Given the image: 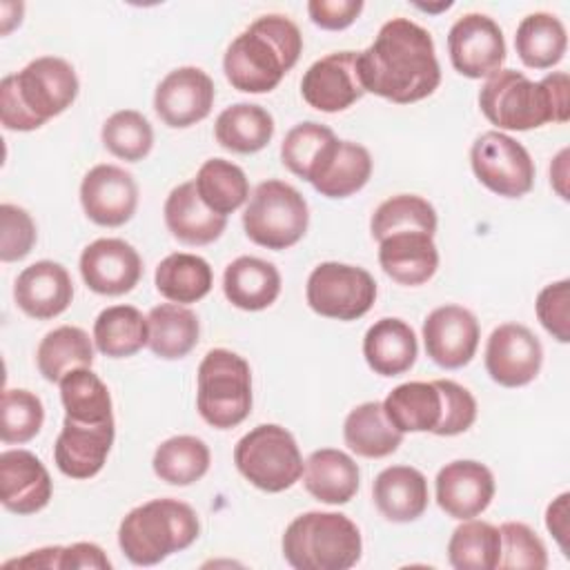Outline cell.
Here are the masks:
<instances>
[{
	"mask_svg": "<svg viewBox=\"0 0 570 570\" xmlns=\"http://www.w3.org/2000/svg\"><path fill=\"white\" fill-rule=\"evenodd\" d=\"M212 463L209 448L203 439L178 434L163 441L151 459L154 474L169 485H191L200 481Z\"/></svg>",
	"mask_w": 570,
	"mask_h": 570,
	"instance_id": "38",
	"label": "cell"
},
{
	"mask_svg": "<svg viewBox=\"0 0 570 570\" xmlns=\"http://www.w3.org/2000/svg\"><path fill=\"white\" fill-rule=\"evenodd\" d=\"M105 149L127 163L147 158L154 147V129L149 120L136 109H120L102 122L100 131Z\"/></svg>",
	"mask_w": 570,
	"mask_h": 570,
	"instance_id": "43",
	"label": "cell"
},
{
	"mask_svg": "<svg viewBox=\"0 0 570 570\" xmlns=\"http://www.w3.org/2000/svg\"><path fill=\"white\" fill-rule=\"evenodd\" d=\"M309 225V209L303 194L283 180H263L249 196L243 212L247 238L261 247L281 252L296 245Z\"/></svg>",
	"mask_w": 570,
	"mask_h": 570,
	"instance_id": "8",
	"label": "cell"
},
{
	"mask_svg": "<svg viewBox=\"0 0 570 570\" xmlns=\"http://www.w3.org/2000/svg\"><path fill=\"white\" fill-rule=\"evenodd\" d=\"M501 557L499 528L488 521L465 519L448 541V559L456 570H494Z\"/></svg>",
	"mask_w": 570,
	"mask_h": 570,
	"instance_id": "40",
	"label": "cell"
},
{
	"mask_svg": "<svg viewBox=\"0 0 570 570\" xmlns=\"http://www.w3.org/2000/svg\"><path fill=\"white\" fill-rule=\"evenodd\" d=\"M434 490L439 508L448 517L465 521L479 517L492 503L494 476L488 465L472 459H459L439 470Z\"/></svg>",
	"mask_w": 570,
	"mask_h": 570,
	"instance_id": "20",
	"label": "cell"
},
{
	"mask_svg": "<svg viewBox=\"0 0 570 570\" xmlns=\"http://www.w3.org/2000/svg\"><path fill=\"white\" fill-rule=\"evenodd\" d=\"M80 276L85 285L102 296L131 292L142 276V258L122 238H98L80 254Z\"/></svg>",
	"mask_w": 570,
	"mask_h": 570,
	"instance_id": "17",
	"label": "cell"
},
{
	"mask_svg": "<svg viewBox=\"0 0 570 570\" xmlns=\"http://www.w3.org/2000/svg\"><path fill=\"white\" fill-rule=\"evenodd\" d=\"M334 138L336 134L327 125L314 120L298 122L283 138L281 160L294 176L307 180L316 160Z\"/></svg>",
	"mask_w": 570,
	"mask_h": 570,
	"instance_id": "44",
	"label": "cell"
},
{
	"mask_svg": "<svg viewBox=\"0 0 570 570\" xmlns=\"http://www.w3.org/2000/svg\"><path fill=\"white\" fill-rule=\"evenodd\" d=\"M200 534L194 508L178 499H151L127 512L118 528V546L134 566H156L189 548Z\"/></svg>",
	"mask_w": 570,
	"mask_h": 570,
	"instance_id": "5",
	"label": "cell"
},
{
	"mask_svg": "<svg viewBox=\"0 0 570 570\" xmlns=\"http://www.w3.org/2000/svg\"><path fill=\"white\" fill-rule=\"evenodd\" d=\"M356 73L363 91L410 105L428 98L441 82L434 40L410 18L387 20L374 42L358 51Z\"/></svg>",
	"mask_w": 570,
	"mask_h": 570,
	"instance_id": "1",
	"label": "cell"
},
{
	"mask_svg": "<svg viewBox=\"0 0 570 570\" xmlns=\"http://www.w3.org/2000/svg\"><path fill=\"white\" fill-rule=\"evenodd\" d=\"M214 80L200 67H178L156 87L154 109L158 118L174 129L191 127L205 120L214 107Z\"/></svg>",
	"mask_w": 570,
	"mask_h": 570,
	"instance_id": "14",
	"label": "cell"
},
{
	"mask_svg": "<svg viewBox=\"0 0 570 570\" xmlns=\"http://www.w3.org/2000/svg\"><path fill=\"white\" fill-rule=\"evenodd\" d=\"M283 557L296 570H347L363 552L358 525L341 512L298 514L283 534Z\"/></svg>",
	"mask_w": 570,
	"mask_h": 570,
	"instance_id": "6",
	"label": "cell"
},
{
	"mask_svg": "<svg viewBox=\"0 0 570 570\" xmlns=\"http://www.w3.org/2000/svg\"><path fill=\"white\" fill-rule=\"evenodd\" d=\"M238 472L263 492H283L303 476V456L289 430L261 423L238 439L234 448Z\"/></svg>",
	"mask_w": 570,
	"mask_h": 570,
	"instance_id": "9",
	"label": "cell"
},
{
	"mask_svg": "<svg viewBox=\"0 0 570 570\" xmlns=\"http://www.w3.org/2000/svg\"><path fill=\"white\" fill-rule=\"evenodd\" d=\"M36 223L31 214L18 205H0V258L2 263L22 261L36 245Z\"/></svg>",
	"mask_w": 570,
	"mask_h": 570,
	"instance_id": "48",
	"label": "cell"
},
{
	"mask_svg": "<svg viewBox=\"0 0 570 570\" xmlns=\"http://www.w3.org/2000/svg\"><path fill=\"white\" fill-rule=\"evenodd\" d=\"M372 176L370 151L352 140L334 138L316 160L307 183L325 198H347L361 191Z\"/></svg>",
	"mask_w": 570,
	"mask_h": 570,
	"instance_id": "23",
	"label": "cell"
},
{
	"mask_svg": "<svg viewBox=\"0 0 570 570\" xmlns=\"http://www.w3.org/2000/svg\"><path fill=\"white\" fill-rule=\"evenodd\" d=\"M361 472L356 461L336 448L314 450L303 465V485L321 503L343 505L356 492Z\"/></svg>",
	"mask_w": 570,
	"mask_h": 570,
	"instance_id": "27",
	"label": "cell"
},
{
	"mask_svg": "<svg viewBox=\"0 0 570 570\" xmlns=\"http://www.w3.org/2000/svg\"><path fill=\"white\" fill-rule=\"evenodd\" d=\"M543 363L541 341L521 323H503L492 330L485 345V370L503 387L532 383Z\"/></svg>",
	"mask_w": 570,
	"mask_h": 570,
	"instance_id": "13",
	"label": "cell"
},
{
	"mask_svg": "<svg viewBox=\"0 0 570 570\" xmlns=\"http://www.w3.org/2000/svg\"><path fill=\"white\" fill-rule=\"evenodd\" d=\"M301 51V29L287 16H261L229 42L223 71L234 89L267 94L298 62Z\"/></svg>",
	"mask_w": 570,
	"mask_h": 570,
	"instance_id": "2",
	"label": "cell"
},
{
	"mask_svg": "<svg viewBox=\"0 0 570 570\" xmlns=\"http://www.w3.org/2000/svg\"><path fill=\"white\" fill-rule=\"evenodd\" d=\"M363 356L379 376L405 374L419 356L416 334L401 318H381L363 336Z\"/></svg>",
	"mask_w": 570,
	"mask_h": 570,
	"instance_id": "29",
	"label": "cell"
},
{
	"mask_svg": "<svg viewBox=\"0 0 570 570\" xmlns=\"http://www.w3.org/2000/svg\"><path fill=\"white\" fill-rule=\"evenodd\" d=\"M372 499L387 521H416L428 510V479L412 465H390L376 474L372 483Z\"/></svg>",
	"mask_w": 570,
	"mask_h": 570,
	"instance_id": "25",
	"label": "cell"
},
{
	"mask_svg": "<svg viewBox=\"0 0 570 570\" xmlns=\"http://www.w3.org/2000/svg\"><path fill=\"white\" fill-rule=\"evenodd\" d=\"M225 298L245 312L269 307L281 294V274L274 263L256 256L234 258L223 274Z\"/></svg>",
	"mask_w": 570,
	"mask_h": 570,
	"instance_id": "28",
	"label": "cell"
},
{
	"mask_svg": "<svg viewBox=\"0 0 570 570\" xmlns=\"http://www.w3.org/2000/svg\"><path fill=\"white\" fill-rule=\"evenodd\" d=\"M80 205L87 218L100 227H120L136 214L138 185L118 165H96L80 183Z\"/></svg>",
	"mask_w": 570,
	"mask_h": 570,
	"instance_id": "16",
	"label": "cell"
},
{
	"mask_svg": "<svg viewBox=\"0 0 570 570\" xmlns=\"http://www.w3.org/2000/svg\"><path fill=\"white\" fill-rule=\"evenodd\" d=\"M80 89L73 67L58 56H40L0 82V120L11 131L40 129L62 114Z\"/></svg>",
	"mask_w": 570,
	"mask_h": 570,
	"instance_id": "4",
	"label": "cell"
},
{
	"mask_svg": "<svg viewBox=\"0 0 570 570\" xmlns=\"http://www.w3.org/2000/svg\"><path fill=\"white\" fill-rule=\"evenodd\" d=\"M156 289L171 303L189 305L205 298L214 283V272L203 256L174 252L165 256L154 274Z\"/></svg>",
	"mask_w": 570,
	"mask_h": 570,
	"instance_id": "35",
	"label": "cell"
},
{
	"mask_svg": "<svg viewBox=\"0 0 570 570\" xmlns=\"http://www.w3.org/2000/svg\"><path fill=\"white\" fill-rule=\"evenodd\" d=\"M194 183L200 200L225 218L249 200V183L245 171L225 158L205 160Z\"/></svg>",
	"mask_w": 570,
	"mask_h": 570,
	"instance_id": "39",
	"label": "cell"
},
{
	"mask_svg": "<svg viewBox=\"0 0 570 570\" xmlns=\"http://www.w3.org/2000/svg\"><path fill=\"white\" fill-rule=\"evenodd\" d=\"M363 11L361 0H309L307 13L312 22L325 31L347 29Z\"/></svg>",
	"mask_w": 570,
	"mask_h": 570,
	"instance_id": "50",
	"label": "cell"
},
{
	"mask_svg": "<svg viewBox=\"0 0 570 570\" xmlns=\"http://www.w3.org/2000/svg\"><path fill=\"white\" fill-rule=\"evenodd\" d=\"M421 11H428V13H436V11H445L452 7V2H441V4H416Z\"/></svg>",
	"mask_w": 570,
	"mask_h": 570,
	"instance_id": "53",
	"label": "cell"
},
{
	"mask_svg": "<svg viewBox=\"0 0 570 570\" xmlns=\"http://www.w3.org/2000/svg\"><path fill=\"white\" fill-rule=\"evenodd\" d=\"M381 269L399 285H423L439 267V249L434 238L419 229L394 232L379 240Z\"/></svg>",
	"mask_w": 570,
	"mask_h": 570,
	"instance_id": "24",
	"label": "cell"
},
{
	"mask_svg": "<svg viewBox=\"0 0 570 570\" xmlns=\"http://www.w3.org/2000/svg\"><path fill=\"white\" fill-rule=\"evenodd\" d=\"M53 483L45 463L29 450L0 454V501L13 514H36L51 501Z\"/></svg>",
	"mask_w": 570,
	"mask_h": 570,
	"instance_id": "21",
	"label": "cell"
},
{
	"mask_svg": "<svg viewBox=\"0 0 570 570\" xmlns=\"http://www.w3.org/2000/svg\"><path fill=\"white\" fill-rule=\"evenodd\" d=\"M537 318L559 343L570 341V281L561 278L537 294Z\"/></svg>",
	"mask_w": 570,
	"mask_h": 570,
	"instance_id": "49",
	"label": "cell"
},
{
	"mask_svg": "<svg viewBox=\"0 0 570 570\" xmlns=\"http://www.w3.org/2000/svg\"><path fill=\"white\" fill-rule=\"evenodd\" d=\"M434 383L441 392V421L432 434L436 436L463 434L476 421V401L472 392L450 379H436Z\"/></svg>",
	"mask_w": 570,
	"mask_h": 570,
	"instance_id": "47",
	"label": "cell"
},
{
	"mask_svg": "<svg viewBox=\"0 0 570 570\" xmlns=\"http://www.w3.org/2000/svg\"><path fill=\"white\" fill-rule=\"evenodd\" d=\"M60 399L65 416L82 423L114 421L111 394L102 379L91 367H80L60 379Z\"/></svg>",
	"mask_w": 570,
	"mask_h": 570,
	"instance_id": "41",
	"label": "cell"
},
{
	"mask_svg": "<svg viewBox=\"0 0 570 570\" xmlns=\"http://www.w3.org/2000/svg\"><path fill=\"white\" fill-rule=\"evenodd\" d=\"M481 338L476 316L461 305H441L423 321L428 356L443 370H459L472 361Z\"/></svg>",
	"mask_w": 570,
	"mask_h": 570,
	"instance_id": "15",
	"label": "cell"
},
{
	"mask_svg": "<svg viewBox=\"0 0 570 570\" xmlns=\"http://www.w3.org/2000/svg\"><path fill=\"white\" fill-rule=\"evenodd\" d=\"M116 425L114 421L105 423H82L67 419L53 443L56 468L69 479H91L96 476L109 456L114 445Z\"/></svg>",
	"mask_w": 570,
	"mask_h": 570,
	"instance_id": "19",
	"label": "cell"
},
{
	"mask_svg": "<svg viewBox=\"0 0 570 570\" xmlns=\"http://www.w3.org/2000/svg\"><path fill=\"white\" fill-rule=\"evenodd\" d=\"M163 214L171 236L185 245H209L218 240L227 227V218L212 212L200 200L194 180L180 183L169 191Z\"/></svg>",
	"mask_w": 570,
	"mask_h": 570,
	"instance_id": "26",
	"label": "cell"
},
{
	"mask_svg": "<svg viewBox=\"0 0 570 570\" xmlns=\"http://www.w3.org/2000/svg\"><path fill=\"white\" fill-rule=\"evenodd\" d=\"M501 557L497 568L517 570H543L548 566V552L541 537L521 521H505L499 528Z\"/></svg>",
	"mask_w": 570,
	"mask_h": 570,
	"instance_id": "46",
	"label": "cell"
},
{
	"mask_svg": "<svg viewBox=\"0 0 570 570\" xmlns=\"http://www.w3.org/2000/svg\"><path fill=\"white\" fill-rule=\"evenodd\" d=\"M343 439L354 454L365 459H383L399 450L403 443V432L390 423L383 403L365 401L345 416Z\"/></svg>",
	"mask_w": 570,
	"mask_h": 570,
	"instance_id": "32",
	"label": "cell"
},
{
	"mask_svg": "<svg viewBox=\"0 0 570 570\" xmlns=\"http://www.w3.org/2000/svg\"><path fill=\"white\" fill-rule=\"evenodd\" d=\"M38 372L49 383H60V379L73 370L91 367L94 343L82 327L60 325L45 334L36 350Z\"/></svg>",
	"mask_w": 570,
	"mask_h": 570,
	"instance_id": "37",
	"label": "cell"
},
{
	"mask_svg": "<svg viewBox=\"0 0 570 570\" xmlns=\"http://www.w3.org/2000/svg\"><path fill=\"white\" fill-rule=\"evenodd\" d=\"M436 209L421 196L399 194L383 200L370 220V232L374 240H383L394 232L419 229L430 236L436 232Z\"/></svg>",
	"mask_w": 570,
	"mask_h": 570,
	"instance_id": "42",
	"label": "cell"
},
{
	"mask_svg": "<svg viewBox=\"0 0 570 570\" xmlns=\"http://www.w3.org/2000/svg\"><path fill=\"white\" fill-rule=\"evenodd\" d=\"M16 305L36 321L60 316L73 298L69 272L56 261H36L24 267L13 285Z\"/></svg>",
	"mask_w": 570,
	"mask_h": 570,
	"instance_id": "22",
	"label": "cell"
},
{
	"mask_svg": "<svg viewBox=\"0 0 570 570\" xmlns=\"http://www.w3.org/2000/svg\"><path fill=\"white\" fill-rule=\"evenodd\" d=\"M196 407L216 430L240 425L252 412L249 363L232 350H209L196 372Z\"/></svg>",
	"mask_w": 570,
	"mask_h": 570,
	"instance_id": "7",
	"label": "cell"
},
{
	"mask_svg": "<svg viewBox=\"0 0 570 570\" xmlns=\"http://www.w3.org/2000/svg\"><path fill=\"white\" fill-rule=\"evenodd\" d=\"M149 350L154 356L176 361L187 356L200 336V323L194 309L178 303H160L147 314Z\"/></svg>",
	"mask_w": 570,
	"mask_h": 570,
	"instance_id": "30",
	"label": "cell"
},
{
	"mask_svg": "<svg viewBox=\"0 0 570 570\" xmlns=\"http://www.w3.org/2000/svg\"><path fill=\"white\" fill-rule=\"evenodd\" d=\"M568 156L570 151L561 149L550 165V185L563 200H568Z\"/></svg>",
	"mask_w": 570,
	"mask_h": 570,
	"instance_id": "52",
	"label": "cell"
},
{
	"mask_svg": "<svg viewBox=\"0 0 570 570\" xmlns=\"http://www.w3.org/2000/svg\"><path fill=\"white\" fill-rule=\"evenodd\" d=\"M214 136L227 151L256 154L269 145L274 136V118L261 105L236 102L218 114Z\"/></svg>",
	"mask_w": 570,
	"mask_h": 570,
	"instance_id": "33",
	"label": "cell"
},
{
	"mask_svg": "<svg viewBox=\"0 0 570 570\" xmlns=\"http://www.w3.org/2000/svg\"><path fill=\"white\" fill-rule=\"evenodd\" d=\"M568 501H570V494L563 492L559 494L546 510V528L550 530V534L554 537V541L559 543L561 552L568 557Z\"/></svg>",
	"mask_w": 570,
	"mask_h": 570,
	"instance_id": "51",
	"label": "cell"
},
{
	"mask_svg": "<svg viewBox=\"0 0 570 570\" xmlns=\"http://www.w3.org/2000/svg\"><path fill=\"white\" fill-rule=\"evenodd\" d=\"M94 343L109 358H127L149 343L147 316L134 305L105 307L94 323Z\"/></svg>",
	"mask_w": 570,
	"mask_h": 570,
	"instance_id": "36",
	"label": "cell"
},
{
	"mask_svg": "<svg viewBox=\"0 0 570 570\" xmlns=\"http://www.w3.org/2000/svg\"><path fill=\"white\" fill-rule=\"evenodd\" d=\"M514 49L525 67L550 69L563 60L568 49L566 27L557 16L534 11L519 22Z\"/></svg>",
	"mask_w": 570,
	"mask_h": 570,
	"instance_id": "34",
	"label": "cell"
},
{
	"mask_svg": "<svg viewBox=\"0 0 570 570\" xmlns=\"http://www.w3.org/2000/svg\"><path fill=\"white\" fill-rule=\"evenodd\" d=\"M307 305L325 318L356 321L376 301L374 276L356 265L327 261L312 269L305 285Z\"/></svg>",
	"mask_w": 570,
	"mask_h": 570,
	"instance_id": "10",
	"label": "cell"
},
{
	"mask_svg": "<svg viewBox=\"0 0 570 570\" xmlns=\"http://www.w3.org/2000/svg\"><path fill=\"white\" fill-rule=\"evenodd\" d=\"M570 80L566 71H552L534 82L514 69L492 73L481 91L479 107L499 129L528 131L546 122H566L570 116Z\"/></svg>",
	"mask_w": 570,
	"mask_h": 570,
	"instance_id": "3",
	"label": "cell"
},
{
	"mask_svg": "<svg viewBox=\"0 0 570 570\" xmlns=\"http://www.w3.org/2000/svg\"><path fill=\"white\" fill-rule=\"evenodd\" d=\"M45 423L42 401L22 387H7L2 392L0 410V439L4 443H27L31 441Z\"/></svg>",
	"mask_w": 570,
	"mask_h": 570,
	"instance_id": "45",
	"label": "cell"
},
{
	"mask_svg": "<svg viewBox=\"0 0 570 570\" xmlns=\"http://www.w3.org/2000/svg\"><path fill=\"white\" fill-rule=\"evenodd\" d=\"M470 165L479 183L503 198H521L534 185V160L519 140L503 131L481 134L472 142Z\"/></svg>",
	"mask_w": 570,
	"mask_h": 570,
	"instance_id": "11",
	"label": "cell"
},
{
	"mask_svg": "<svg viewBox=\"0 0 570 570\" xmlns=\"http://www.w3.org/2000/svg\"><path fill=\"white\" fill-rule=\"evenodd\" d=\"M448 53L461 76L490 78L505 62L503 31L485 13H465L450 27Z\"/></svg>",
	"mask_w": 570,
	"mask_h": 570,
	"instance_id": "12",
	"label": "cell"
},
{
	"mask_svg": "<svg viewBox=\"0 0 570 570\" xmlns=\"http://www.w3.org/2000/svg\"><path fill=\"white\" fill-rule=\"evenodd\" d=\"M358 51H334L309 65L301 80L303 100L325 114H336L363 98L356 73Z\"/></svg>",
	"mask_w": 570,
	"mask_h": 570,
	"instance_id": "18",
	"label": "cell"
},
{
	"mask_svg": "<svg viewBox=\"0 0 570 570\" xmlns=\"http://www.w3.org/2000/svg\"><path fill=\"white\" fill-rule=\"evenodd\" d=\"M385 416L399 432H434L441 421V392L434 381L396 385L383 401Z\"/></svg>",
	"mask_w": 570,
	"mask_h": 570,
	"instance_id": "31",
	"label": "cell"
}]
</instances>
